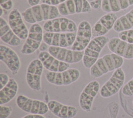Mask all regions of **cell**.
<instances>
[{
	"instance_id": "cell-5",
	"label": "cell",
	"mask_w": 133,
	"mask_h": 118,
	"mask_svg": "<svg viewBox=\"0 0 133 118\" xmlns=\"http://www.w3.org/2000/svg\"><path fill=\"white\" fill-rule=\"evenodd\" d=\"M125 80V74L123 69L119 68L115 70L100 88V96L106 98L115 95L123 87Z\"/></svg>"
},
{
	"instance_id": "cell-13",
	"label": "cell",
	"mask_w": 133,
	"mask_h": 118,
	"mask_svg": "<svg viewBox=\"0 0 133 118\" xmlns=\"http://www.w3.org/2000/svg\"><path fill=\"white\" fill-rule=\"evenodd\" d=\"M76 38V32H44L43 41L49 46L67 48L72 46Z\"/></svg>"
},
{
	"instance_id": "cell-29",
	"label": "cell",
	"mask_w": 133,
	"mask_h": 118,
	"mask_svg": "<svg viewBox=\"0 0 133 118\" xmlns=\"http://www.w3.org/2000/svg\"><path fill=\"white\" fill-rule=\"evenodd\" d=\"M10 79L9 76L6 73L1 72L0 73V90L8 83Z\"/></svg>"
},
{
	"instance_id": "cell-34",
	"label": "cell",
	"mask_w": 133,
	"mask_h": 118,
	"mask_svg": "<svg viewBox=\"0 0 133 118\" xmlns=\"http://www.w3.org/2000/svg\"><path fill=\"white\" fill-rule=\"evenodd\" d=\"M41 0H27L28 4L30 6H33L41 3Z\"/></svg>"
},
{
	"instance_id": "cell-30",
	"label": "cell",
	"mask_w": 133,
	"mask_h": 118,
	"mask_svg": "<svg viewBox=\"0 0 133 118\" xmlns=\"http://www.w3.org/2000/svg\"><path fill=\"white\" fill-rule=\"evenodd\" d=\"M90 4L92 9L99 11L101 9L102 0H87Z\"/></svg>"
},
{
	"instance_id": "cell-10",
	"label": "cell",
	"mask_w": 133,
	"mask_h": 118,
	"mask_svg": "<svg viewBox=\"0 0 133 118\" xmlns=\"http://www.w3.org/2000/svg\"><path fill=\"white\" fill-rule=\"evenodd\" d=\"M57 7L60 15L63 17L75 14L90 13L92 10L87 0H66Z\"/></svg>"
},
{
	"instance_id": "cell-7",
	"label": "cell",
	"mask_w": 133,
	"mask_h": 118,
	"mask_svg": "<svg viewBox=\"0 0 133 118\" xmlns=\"http://www.w3.org/2000/svg\"><path fill=\"white\" fill-rule=\"evenodd\" d=\"M17 106L23 111L34 114L44 115L49 110L47 104L43 101L19 95L16 98Z\"/></svg>"
},
{
	"instance_id": "cell-20",
	"label": "cell",
	"mask_w": 133,
	"mask_h": 118,
	"mask_svg": "<svg viewBox=\"0 0 133 118\" xmlns=\"http://www.w3.org/2000/svg\"><path fill=\"white\" fill-rule=\"evenodd\" d=\"M47 105L49 110L58 118H73L78 113L76 107L64 105L57 100H50Z\"/></svg>"
},
{
	"instance_id": "cell-9",
	"label": "cell",
	"mask_w": 133,
	"mask_h": 118,
	"mask_svg": "<svg viewBox=\"0 0 133 118\" xmlns=\"http://www.w3.org/2000/svg\"><path fill=\"white\" fill-rule=\"evenodd\" d=\"M43 28L45 32H76L77 25L72 20L62 17L45 21L43 25Z\"/></svg>"
},
{
	"instance_id": "cell-2",
	"label": "cell",
	"mask_w": 133,
	"mask_h": 118,
	"mask_svg": "<svg viewBox=\"0 0 133 118\" xmlns=\"http://www.w3.org/2000/svg\"><path fill=\"white\" fill-rule=\"evenodd\" d=\"M124 58L113 53L106 54L99 58L89 69L92 78H100L107 73L121 68L124 64Z\"/></svg>"
},
{
	"instance_id": "cell-23",
	"label": "cell",
	"mask_w": 133,
	"mask_h": 118,
	"mask_svg": "<svg viewBox=\"0 0 133 118\" xmlns=\"http://www.w3.org/2000/svg\"><path fill=\"white\" fill-rule=\"evenodd\" d=\"M19 85L17 81L10 78L8 83L0 90V105H5L9 102L17 95Z\"/></svg>"
},
{
	"instance_id": "cell-14",
	"label": "cell",
	"mask_w": 133,
	"mask_h": 118,
	"mask_svg": "<svg viewBox=\"0 0 133 118\" xmlns=\"http://www.w3.org/2000/svg\"><path fill=\"white\" fill-rule=\"evenodd\" d=\"M48 52L54 57L62 62L69 64L77 63L82 61L84 51H78L54 46H49Z\"/></svg>"
},
{
	"instance_id": "cell-27",
	"label": "cell",
	"mask_w": 133,
	"mask_h": 118,
	"mask_svg": "<svg viewBox=\"0 0 133 118\" xmlns=\"http://www.w3.org/2000/svg\"><path fill=\"white\" fill-rule=\"evenodd\" d=\"M12 108L10 106L0 105V118H8L12 112Z\"/></svg>"
},
{
	"instance_id": "cell-22",
	"label": "cell",
	"mask_w": 133,
	"mask_h": 118,
	"mask_svg": "<svg viewBox=\"0 0 133 118\" xmlns=\"http://www.w3.org/2000/svg\"><path fill=\"white\" fill-rule=\"evenodd\" d=\"M133 5V0H102L101 9L106 13H116Z\"/></svg>"
},
{
	"instance_id": "cell-8",
	"label": "cell",
	"mask_w": 133,
	"mask_h": 118,
	"mask_svg": "<svg viewBox=\"0 0 133 118\" xmlns=\"http://www.w3.org/2000/svg\"><path fill=\"white\" fill-rule=\"evenodd\" d=\"M44 68L42 63L38 58L32 60L27 67L26 82L29 87L33 91H39L42 89L41 78Z\"/></svg>"
},
{
	"instance_id": "cell-33",
	"label": "cell",
	"mask_w": 133,
	"mask_h": 118,
	"mask_svg": "<svg viewBox=\"0 0 133 118\" xmlns=\"http://www.w3.org/2000/svg\"><path fill=\"white\" fill-rule=\"evenodd\" d=\"M49 47V46L48 45H47L45 42L43 41L39 46V50L40 51H48Z\"/></svg>"
},
{
	"instance_id": "cell-25",
	"label": "cell",
	"mask_w": 133,
	"mask_h": 118,
	"mask_svg": "<svg viewBox=\"0 0 133 118\" xmlns=\"http://www.w3.org/2000/svg\"><path fill=\"white\" fill-rule=\"evenodd\" d=\"M118 37L124 41L133 43V28L119 33Z\"/></svg>"
},
{
	"instance_id": "cell-17",
	"label": "cell",
	"mask_w": 133,
	"mask_h": 118,
	"mask_svg": "<svg viewBox=\"0 0 133 118\" xmlns=\"http://www.w3.org/2000/svg\"><path fill=\"white\" fill-rule=\"evenodd\" d=\"M118 17L115 13H106L102 16L92 26L93 37L105 36L113 28Z\"/></svg>"
},
{
	"instance_id": "cell-32",
	"label": "cell",
	"mask_w": 133,
	"mask_h": 118,
	"mask_svg": "<svg viewBox=\"0 0 133 118\" xmlns=\"http://www.w3.org/2000/svg\"><path fill=\"white\" fill-rule=\"evenodd\" d=\"M21 118H46V117L43 115L29 114L24 116Z\"/></svg>"
},
{
	"instance_id": "cell-16",
	"label": "cell",
	"mask_w": 133,
	"mask_h": 118,
	"mask_svg": "<svg viewBox=\"0 0 133 118\" xmlns=\"http://www.w3.org/2000/svg\"><path fill=\"white\" fill-rule=\"evenodd\" d=\"M24 22L22 14L17 8H14L8 13L9 25L21 40H25L29 33V29Z\"/></svg>"
},
{
	"instance_id": "cell-31",
	"label": "cell",
	"mask_w": 133,
	"mask_h": 118,
	"mask_svg": "<svg viewBox=\"0 0 133 118\" xmlns=\"http://www.w3.org/2000/svg\"><path fill=\"white\" fill-rule=\"evenodd\" d=\"M66 0H41V3L46 4L52 6H58L59 4L64 2Z\"/></svg>"
},
{
	"instance_id": "cell-21",
	"label": "cell",
	"mask_w": 133,
	"mask_h": 118,
	"mask_svg": "<svg viewBox=\"0 0 133 118\" xmlns=\"http://www.w3.org/2000/svg\"><path fill=\"white\" fill-rule=\"evenodd\" d=\"M0 38L3 42L12 47L19 46L22 40L13 32L8 22L3 17H0Z\"/></svg>"
},
{
	"instance_id": "cell-35",
	"label": "cell",
	"mask_w": 133,
	"mask_h": 118,
	"mask_svg": "<svg viewBox=\"0 0 133 118\" xmlns=\"http://www.w3.org/2000/svg\"><path fill=\"white\" fill-rule=\"evenodd\" d=\"M132 104H133V101H132Z\"/></svg>"
},
{
	"instance_id": "cell-19",
	"label": "cell",
	"mask_w": 133,
	"mask_h": 118,
	"mask_svg": "<svg viewBox=\"0 0 133 118\" xmlns=\"http://www.w3.org/2000/svg\"><path fill=\"white\" fill-rule=\"evenodd\" d=\"M38 58L42 63L43 66L48 71L61 72L70 68V64L59 61L48 51H40Z\"/></svg>"
},
{
	"instance_id": "cell-18",
	"label": "cell",
	"mask_w": 133,
	"mask_h": 118,
	"mask_svg": "<svg viewBox=\"0 0 133 118\" xmlns=\"http://www.w3.org/2000/svg\"><path fill=\"white\" fill-rule=\"evenodd\" d=\"M109 50L126 60L133 59V43L124 41L119 37L109 39L108 43Z\"/></svg>"
},
{
	"instance_id": "cell-4",
	"label": "cell",
	"mask_w": 133,
	"mask_h": 118,
	"mask_svg": "<svg viewBox=\"0 0 133 118\" xmlns=\"http://www.w3.org/2000/svg\"><path fill=\"white\" fill-rule=\"evenodd\" d=\"M43 27L39 24H31L29 29L28 37L20 50L21 54L30 55L39 49L43 41Z\"/></svg>"
},
{
	"instance_id": "cell-11",
	"label": "cell",
	"mask_w": 133,
	"mask_h": 118,
	"mask_svg": "<svg viewBox=\"0 0 133 118\" xmlns=\"http://www.w3.org/2000/svg\"><path fill=\"white\" fill-rule=\"evenodd\" d=\"M100 90V84L96 80H92L85 85L78 99L79 106L83 111L86 112L91 111L94 99Z\"/></svg>"
},
{
	"instance_id": "cell-15",
	"label": "cell",
	"mask_w": 133,
	"mask_h": 118,
	"mask_svg": "<svg viewBox=\"0 0 133 118\" xmlns=\"http://www.w3.org/2000/svg\"><path fill=\"white\" fill-rule=\"evenodd\" d=\"M0 60L5 64L13 75L18 73L21 68V61L18 54L12 48L1 45Z\"/></svg>"
},
{
	"instance_id": "cell-1",
	"label": "cell",
	"mask_w": 133,
	"mask_h": 118,
	"mask_svg": "<svg viewBox=\"0 0 133 118\" xmlns=\"http://www.w3.org/2000/svg\"><path fill=\"white\" fill-rule=\"evenodd\" d=\"M21 14L24 21L31 24L52 20L60 15L57 6L43 3L30 6Z\"/></svg>"
},
{
	"instance_id": "cell-28",
	"label": "cell",
	"mask_w": 133,
	"mask_h": 118,
	"mask_svg": "<svg viewBox=\"0 0 133 118\" xmlns=\"http://www.w3.org/2000/svg\"><path fill=\"white\" fill-rule=\"evenodd\" d=\"M0 5L1 8L7 11L14 9L12 0H0Z\"/></svg>"
},
{
	"instance_id": "cell-12",
	"label": "cell",
	"mask_w": 133,
	"mask_h": 118,
	"mask_svg": "<svg viewBox=\"0 0 133 118\" xmlns=\"http://www.w3.org/2000/svg\"><path fill=\"white\" fill-rule=\"evenodd\" d=\"M92 27L90 23L83 20L77 26L75 41L71 46V49L75 51H83L87 47L92 37Z\"/></svg>"
},
{
	"instance_id": "cell-3",
	"label": "cell",
	"mask_w": 133,
	"mask_h": 118,
	"mask_svg": "<svg viewBox=\"0 0 133 118\" xmlns=\"http://www.w3.org/2000/svg\"><path fill=\"white\" fill-rule=\"evenodd\" d=\"M109 38L105 36L94 37L84 50L82 62L84 66L87 69L96 63L99 58L102 49L108 45Z\"/></svg>"
},
{
	"instance_id": "cell-24",
	"label": "cell",
	"mask_w": 133,
	"mask_h": 118,
	"mask_svg": "<svg viewBox=\"0 0 133 118\" xmlns=\"http://www.w3.org/2000/svg\"><path fill=\"white\" fill-rule=\"evenodd\" d=\"M133 28V8L117 18L113 29L117 33Z\"/></svg>"
},
{
	"instance_id": "cell-6",
	"label": "cell",
	"mask_w": 133,
	"mask_h": 118,
	"mask_svg": "<svg viewBox=\"0 0 133 118\" xmlns=\"http://www.w3.org/2000/svg\"><path fill=\"white\" fill-rule=\"evenodd\" d=\"M80 75L81 73L78 69L71 68L61 72L47 71L45 76L46 80L50 84L57 86H66L75 82Z\"/></svg>"
},
{
	"instance_id": "cell-26",
	"label": "cell",
	"mask_w": 133,
	"mask_h": 118,
	"mask_svg": "<svg viewBox=\"0 0 133 118\" xmlns=\"http://www.w3.org/2000/svg\"><path fill=\"white\" fill-rule=\"evenodd\" d=\"M122 92L125 96L130 97L133 96V78L123 85Z\"/></svg>"
}]
</instances>
